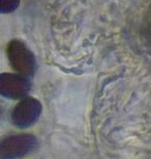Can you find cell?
<instances>
[{"label": "cell", "instance_id": "6da1fadb", "mask_svg": "<svg viewBox=\"0 0 151 159\" xmlns=\"http://www.w3.org/2000/svg\"><path fill=\"white\" fill-rule=\"evenodd\" d=\"M38 147L37 139L32 134H14L1 142V159H19L27 156Z\"/></svg>", "mask_w": 151, "mask_h": 159}, {"label": "cell", "instance_id": "277c9868", "mask_svg": "<svg viewBox=\"0 0 151 159\" xmlns=\"http://www.w3.org/2000/svg\"><path fill=\"white\" fill-rule=\"evenodd\" d=\"M30 87V81L25 75L2 74L0 77V92L3 96L7 98L23 99L29 92Z\"/></svg>", "mask_w": 151, "mask_h": 159}, {"label": "cell", "instance_id": "7a4b0ae2", "mask_svg": "<svg viewBox=\"0 0 151 159\" xmlns=\"http://www.w3.org/2000/svg\"><path fill=\"white\" fill-rule=\"evenodd\" d=\"M7 57L9 63L19 75H32L36 69L34 55L22 40L14 39L7 44Z\"/></svg>", "mask_w": 151, "mask_h": 159}, {"label": "cell", "instance_id": "3957f363", "mask_svg": "<svg viewBox=\"0 0 151 159\" xmlns=\"http://www.w3.org/2000/svg\"><path fill=\"white\" fill-rule=\"evenodd\" d=\"M41 113V104L33 97L21 99L12 112V120L16 126L27 128L36 122Z\"/></svg>", "mask_w": 151, "mask_h": 159}]
</instances>
